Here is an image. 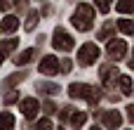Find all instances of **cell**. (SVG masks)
<instances>
[{
	"mask_svg": "<svg viewBox=\"0 0 134 130\" xmlns=\"http://www.w3.org/2000/svg\"><path fill=\"white\" fill-rule=\"evenodd\" d=\"M92 21H94V7L80 2L78 9H75V14H73V26L78 31H90L92 28Z\"/></svg>",
	"mask_w": 134,
	"mask_h": 130,
	"instance_id": "1",
	"label": "cell"
},
{
	"mask_svg": "<svg viewBox=\"0 0 134 130\" xmlns=\"http://www.w3.org/2000/svg\"><path fill=\"white\" fill-rule=\"evenodd\" d=\"M68 95H71L73 99H90V102H97L101 92H99L97 88H92V85H85V83H73V85L68 88Z\"/></svg>",
	"mask_w": 134,
	"mask_h": 130,
	"instance_id": "2",
	"label": "cell"
},
{
	"mask_svg": "<svg viewBox=\"0 0 134 130\" xmlns=\"http://www.w3.org/2000/svg\"><path fill=\"white\" fill-rule=\"evenodd\" d=\"M97 59H99V47L94 43H82L78 50V62L87 66V64H94Z\"/></svg>",
	"mask_w": 134,
	"mask_h": 130,
	"instance_id": "3",
	"label": "cell"
},
{
	"mask_svg": "<svg viewBox=\"0 0 134 130\" xmlns=\"http://www.w3.org/2000/svg\"><path fill=\"white\" fill-rule=\"evenodd\" d=\"M54 47L61 50V52H68V50H73V38L64 28H57L54 31Z\"/></svg>",
	"mask_w": 134,
	"mask_h": 130,
	"instance_id": "4",
	"label": "cell"
},
{
	"mask_svg": "<svg viewBox=\"0 0 134 130\" xmlns=\"http://www.w3.org/2000/svg\"><path fill=\"white\" fill-rule=\"evenodd\" d=\"M127 54V43L125 40H120V38H113V40H108V57L111 59H122Z\"/></svg>",
	"mask_w": 134,
	"mask_h": 130,
	"instance_id": "5",
	"label": "cell"
},
{
	"mask_svg": "<svg viewBox=\"0 0 134 130\" xmlns=\"http://www.w3.org/2000/svg\"><path fill=\"white\" fill-rule=\"evenodd\" d=\"M38 69H40V73H45V76H54V73L59 71V59L49 54V57H45V59L40 62Z\"/></svg>",
	"mask_w": 134,
	"mask_h": 130,
	"instance_id": "6",
	"label": "cell"
},
{
	"mask_svg": "<svg viewBox=\"0 0 134 130\" xmlns=\"http://www.w3.org/2000/svg\"><path fill=\"white\" fill-rule=\"evenodd\" d=\"M38 109H40L38 99H33V97H26V99H21V114H24L26 118H35Z\"/></svg>",
	"mask_w": 134,
	"mask_h": 130,
	"instance_id": "7",
	"label": "cell"
},
{
	"mask_svg": "<svg viewBox=\"0 0 134 130\" xmlns=\"http://www.w3.org/2000/svg\"><path fill=\"white\" fill-rule=\"evenodd\" d=\"M104 126L111 128V130H118L122 126V116H120L118 111H106V114H104Z\"/></svg>",
	"mask_w": 134,
	"mask_h": 130,
	"instance_id": "8",
	"label": "cell"
},
{
	"mask_svg": "<svg viewBox=\"0 0 134 130\" xmlns=\"http://www.w3.org/2000/svg\"><path fill=\"white\" fill-rule=\"evenodd\" d=\"M68 116H71V126L75 130H80L85 126V121H87V114H85V111H71Z\"/></svg>",
	"mask_w": 134,
	"mask_h": 130,
	"instance_id": "9",
	"label": "cell"
},
{
	"mask_svg": "<svg viewBox=\"0 0 134 130\" xmlns=\"http://www.w3.org/2000/svg\"><path fill=\"white\" fill-rule=\"evenodd\" d=\"M16 28H19L16 17H5V19H2V33H14Z\"/></svg>",
	"mask_w": 134,
	"mask_h": 130,
	"instance_id": "10",
	"label": "cell"
},
{
	"mask_svg": "<svg viewBox=\"0 0 134 130\" xmlns=\"http://www.w3.org/2000/svg\"><path fill=\"white\" fill-rule=\"evenodd\" d=\"M115 76H118V69H115V66H104V69H101V78L106 81V85H113Z\"/></svg>",
	"mask_w": 134,
	"mask_h": 130,
	"instance_id": "11",
	"label": "cell"
},
{
	"mask_svg": "<svg viewBox=\"0 0 134 130\" xmlns=\"http://www.w3.org/2000/svg\"><path fill=\"white\" fill-rule=\"evenodd\" d=\"M0 130H14V116L12 114H0Z\"/></svg>",
	"mask_w": 134,
	"mask_h": 130,
	"instance_id": "12",
	"label": "cell"
},
{
	"mask_svg": "<svg viewBox=\"0 0 134 130\" xmlns=\"http://www.w3.org/2000/svg\"><path fill=\"white\" fill-rule=\"evenodd\" d=\"M33 54H35V50H24L21 54H16L14 64H19V66H21V64H28V62L33 59Z\"/></svg>",
	"mask_w": 134,
	"mask_h": 130,
	"instance_id": "13",
	"label": "cell"
},
{
	"mask_svg": "<svg viewBox=\"0 0 134 130\" xmlns=\"http://www.w3.org/2000/svg\"><path fill=\"white\" fill-rule=\"evenodd\" d=\"M120 90H122V95H132V78L130 76H120Z\"/></svg>",
	"mask_w": 134,
	"mask_h": 130,
	"instance_id": "14",
	"label": "cell"
},
{
	"mask_svg": "<svg viewBox=\"0 0 134 130\" xmlns=\"http://www.w3.org/2000/svg\"><path fill=\"white\" fill-rule=\"evenodd\" d=\"M118 28H120L125 36H132V33H134V26H132L130 19H120V21H118Z\"/></svg>",
	"mask_w": 134,
	"mask_h": 130,
	"instance_id": "15",
	"label": "cell"
},
{
	"mask_svg": "<svg viewBox=\"0 0 134 130\" xmlns=\"http://www.w3.org/2000/svg\"><path fill=\"white\" fill-rule=\"evenodd\" d=\"M115 7H118L120 12H125V14H130V12L134 9V0H120V2H118Z\"/></svg>",
	"mask_w": 134,
	"mask_h": 130,
	"instance_id": "16",
	"label": "cell"
},
{
	"mask_svg": "<svg viewBox=\"0 0 134 130\" xmlns=\"http://www.w3.org/2000/svg\"><path fill=\"white\" fill-rule=\"evenodd\" d=\"M38 19H40V14H38V12H31L28 19H26V31H33L35 24H38Z\"/></svg>",
	"mask_w": 134,
	"mask_h": 130,
	"instance_id": "17",
	"label": "cell"
},
{
	"mask_svg": "<svg viewBox=\"0 0 134 130\" xmlns=\"http://www.w3.org/2000/svg\"><path fill=\"white\" fill-rule=\"evenodd\" d=\"M38 90L40 92H59V85H54V83H38Z\"/></svg>",
	"mask_w": 134,
	"mask_h": 130,
	"instance_id": "18",
	"label": "cell"
},
{
	"mask_svg": "<svg viewBox=\"0 0 134 130\" xmlns=\"http://www.w3.org/2000/svg\"><path fill=\"white\" fill-rule=\"evenodd\" d=\"M14 47H16V40H14V38H9V40H5V43H2L0 52H2V54H7V52H12Z\"/></svg>",
	"mask_w": 134,
	"mask_h": 130,
	"instance_id": "19",
	"label": "cell"
},
{
	"mask_svg": "<svg viewBox=\"0 0 134 130\" xmlns=\"http://www.w3.org/2000/svg\"><path fill=\"white\" fill-rule=\"evenodd\" d=\"M113 28H115V24H106V26L99 31V40H106V38L111 36V31H113Z\"/></svg>",
	"mask_w": 134,
	"mask_h": 130,
	"instance_id": "20",
	"label": "cell"
},
{
	"mask_svg": "<svg viewBox=\"0 0 134 130\" xmlns=\"http://www.w3.org/2000/svg\"><path fill=\"white\" fill-rule=\"evenodd\" d=\"M94 5H97V7H99V12H104V14L111 9V0H94Z\"/></svg>",
	"mask_w": 134,
	"mask_h": 130,
	"instance_id": "21",
	"label": "cell"
},
{
	"mask_svg": "<svg viewBox=\"0 0 134 130\" xmlns=\"http://www.w3.org/2000/svg\"><path fill=\"white\" fill-rule=\"evenodd\" d=\"M35 130H52V121H49V118H42V121L35 126Z\"/></svg>",
	"mask_w": 134,
	"mask_h": 130,
	"instance_id": "22",
	"label": "cell"
},
{
	"mask_svg": "<svg viewBox=\"0 0 134 130\" xmlns=\"http://www.w3.org/2000/svg\"><path fill=\"white\" fill-rule=\"evenodd\" d=\"M61 71H64V73L71 71V59H61Z\"/></svg>",
	"mask_w": 134,
	"mask_h": 130,
	"instance_id": "23",
	"label": "cell"
},
{
	"mask_svg": "<svg viewBox=\"0 0 134 130\" xmlns=\"http://www.w3.org/2000/svg\"><path fill=\"white\" fill-rule=\"evenodd\" d=\"M42 109H45L47 114H52V111H54V104H52V102H45V104H42Z\"/></svg>",
	"mask_w": 134,
	"mask_h": 130,
	"instance_id": "24",
	"label": "cell"
},
{
	"mask_svg": "<svg viewBox=\"0 0 134 130\" xmlns=\"http://www.w3.org/2000/svg\"><path fill=\"white\" fill-rule=\"evenodd\" d=\"M127 116H130V118H127V121H134V107H132V104H130V107H127Z\"/></svg>",
	"mask_w": 134,
	"mask_h": 130,
	"instance_id": "25",
	"label": "cell"
},
{
	"mask_svg": "<svg viewBox=\"0 0 134 130\" xmlns=\"http://www.w3.org/2000/svg\"><path fill=\"white\" fill-rule=\"evenodd\" d=\"M14 99H16V95H14V92H9V95H7V99H5V102H7V104H12V102H14Z\"/></svg>",
	"mask_w": 134,
	"mask_h": 130,
	"instance_id": "26",
	"label": "cell"
},
{
	"mask_svg": "<svg viewBox=\"0 0 134 130\" xmlns=\"http://www.w3.org/2000/svg\"><path fill=\"white\" fill-rule=\"evenodd\" d=\"M14 5H16V7H24V5H26V0H16Z\"/></svg>",
	"mask_w": 134,
	"mask_h": 130,
	"instance_id": "27",
	"label": "cell"
},
{
	"mask_svg": "<svg viewBox=\"0 0 134 130\" xmlns=\"http://www.w3.org/2000/svg\"><path fill=\"white\" fill-rule=\"evenodd\" d=\"M90 130H101V128H97V126H94V128H90Z\"/></svg>",
	"mask_w": 134,
	"mask_h": 130,
	"instance_id": "28",
	"label": "cell"
},
{
	"mask_svg": "<svg viewBox=\"0 0 134 130\" xmlns=\"http://www.w3.org/2000/svg\"><path fill=\"white\" fill-rule=\"evenodd\" d=\"M2 57H5V54H2V52H0V62H2Z\"/></svg>",
	"mask_w": 134,
	"mask_h": 130,
	"instance_id": "29",
	"label": "cell"
}]
</instances>
